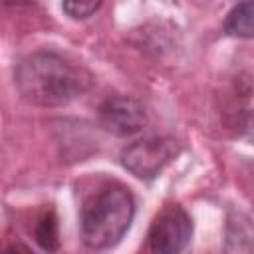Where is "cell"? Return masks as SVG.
<instances>
[{
	"label": "cell",
	"mask_w": 254,
	"mask_h": 254,
	"mask_svg": "<svg viewBox=\"0 0 254 254\" xmlns=\"http://www.w3.org/2000/svg\"><path fill=\"white\" fill-rule=\"evenodd\" d=\"M14 83L28 103L62 107L89 89L91 75L56 52H36L16 65Z\"/></svg>",
	"instance_id": "1"
},
{
	"label": "cell",
	"mask_w": 254,
	"mask_h": 254,
	"mask_svg": "<svg viewBox=\"0 0 254 254\" xmlns=\"http://www.w3.org/2000/svg\"><path fill=\"white\" fill-rule=\"evenodd\" d=\"M135 216V198L125 185L107 183L81 206L79 232L91 250L115 246L129 230Z\"/></svg>",
	"instance_id": "2"
},
{
	"label": "cell",
	"mask_w": 254,
	"mask_h": 254,
	"mask_svg": "<svg viewBox=\"0 0 254 254\" xmlns=\"http://www.w3.org/2000/svg\"><path fill=\"white\" fill-rule=\"evenodd\" d=\"M179 153V145L171 137H145L127 145L121 153V165L137 179H155Z\"/></svg>",
	"instance_id": "3"
},
{
	"label": "cell",
	"mask_w": 254,
	"mask_h": 254,
	"mask_svg": "<svg viewBox=\"0 0 254 254\" xmlns=\"http://www.w3.org/2000/svg\"><path fill=\"white\" fill-rule=\"evenodd\" d=\"M192 236V220L189 212L179 204H167L153 218L147 246L151 252L159 254H175L181 252Z\"/></svg>",
	"instance_id": "4"
},
{
	"label": "cell",
	"mask_w": 254,
	"mask_h": 254,
	"mask_svg": "<svg viewBox=\"0 0 254 254\" xmlns=\"http://www.w3.org/2000/svg\"><path fill=\"white\" fill-rule=\"evenodd\" d=\"M99 123L105 131L127 137L145 127L147 113L137 99L129 95H111L99 105Z\"/></svg>",
	"instance_id": "5"
},
{
	"label": "cell",
	"mask_w": 254,
	"mask_h": 254,
	"mask_svg": "<svg viewBox=\"0 0 254 254\" xmlns=\"http://www.w3.org/2000/svg\"><path fill=\"white\" fill-rule=\"evenodd\" d=\"M252 18H254V6H252V0H244L240 4H236L226 20H224V32L228 36H234V38H252Z\"/></svg>",
	"instance_id": "6"
},
{
	"label": "cell",
	"mask_w": 254,
	"mask_h": 254,
	"mask_svg": "<svg viewBox=\"0 0 254 254\" xmlns=\"http://www.w3.org/2000/svg\"><path fill=\"white\" fill-rule=\"evenodd\" d=\"M34 236L38 240V244L44 248V250H56L58 244H60V238H58V218L54 214V210H44L38 218H36V224H34Z\"/></svg>",
	"instance_id": "7"
},
{
	"label": "cell",
	"mask_w": 254,
	"mask_h": 254,
	"mask_svg": "<svg viewBox=\"0 0 254 254\" xmlns=\"http://www.w3.org/2000/svg\"><path fill=\"white\" fill-rule=\"evenodd\" d=\"M103 0H64L62 8L71 20H85L101 8Z\"/></svg>",
	"instance_id": "8"
},
{
	"label": "cell",
	"mask_w": 254,
	"mask_h": 254,
	"mask_svg": "<svg viewBox=\"0 0 254 254\" xmlns=\"http://www.w3.org/2000/svg\"><path fill=\"white\" fill-rule=\"evenodd\" d=\"M0 2H2V4H14V6H16V4H28L30 0H0Z\"/></svg>",
	"instance_id": "9"
}]
</instances>
